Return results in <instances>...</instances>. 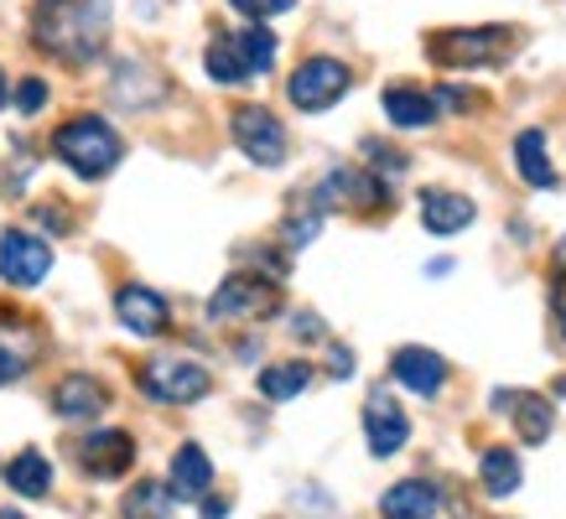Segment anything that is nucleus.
Listing matches in <instances>:
<instances>
[{
    "instance_id": "1",
    "label": "nucleus",
    "mask_w": 566,
    "mask_h": 519,
    "mask_svg": "<svg viewBox=\"0 0 566 519\" xmlns=\"http://www.w3.org/2000/svg\"><path fill=\"white\" fill-rule=\"evenodd\" d=\"M32 42L69 68H88L109 42V0H36Z\"/></svg>"
},
{
    "instance_id": "2",
    "label": "nucleus",
    "mask_w": 566,
    "mask_h": 519,
    "mask_svg": "<svg viewBox=\"0 0 566 519\" xmlns=\"http://www.w3.org/2000/svg\"><path fill=\"white\" fill-rule=\"evenodd\" d=\"M52 156H57L73 177L99 182V177H109L115 167H120L125 140L115 136V125L99 120V115H78V120L57 125V136H52Z\"/></svg>"
},
{
    "instance_id": "3",
    "label": "nucleus",
    "mask_w": 566,
    "mask_h": 519,
    "mask_svg": "<svg viewBox=\"0 0 566 519\" xmlns=\"http://www.w3.org/2000/svg\"><path fill=\"white\" fill-rule=\"evenodd\" d=\"M520 42L515 27H447L427 36V57L437 68H494Z\"/></svg>"
},
{
    "instance_id": "4",
    "label": "nucleus",
    "mask_w": 566,
    "mask_h": 519,
    "mask_svg": "<svg viewBox=\"0 0 566 519\" xmlns=\"http://www.w3.org/2000/svg\"><path fill=\"white\" fill-rule=\"evenodd\" d=\"M348 84H354L348 63H338V57H307V63L286 78V99H292L302 115H323V109H333V104L344 99Z\"/></svg>"
},
{
    "instance_id": "5",
    "label": "nucleus",
    "mask_w": 566,
    "mask_h": 519,
    "mask_svg": "<svg viewBox=\"0 0 566 519\" xmlns=\"http://www.w3.org/2000/svg\"><path fill=\"white\" fill-rule=\"evenodd\" d=\"M140 390L156 400V405H192L213 390V374L192 359H146L140 369Z\"/></svg>"
},
{
    "instance_id": "6",
    "label": "nucleus",
    "mask_w": 566,
    "mask_h": 519,
    "mask_svg": "<svg viewBox=\"0 0 566 519\" xmlns=\"http://www.w3.org/2000/svg\"><path fill=\"white\" fill-rule=\"evenodd\" d=\"M229 136H234V146H240L255 167H281V161H286V125L275 120L271 109H260V104H240V109H234Z\"/></svg>"
},
{
    "instance_id": "7",
    "label": "nucleus",
    "mask_w": 566,
    "mask_h": 519,
    "mask_svg": "<svg viewBox=\"0 0 566 519\" xmlns=\"http://www.w3.org/2000/svg\"><path fill=\"white\" fill-rule=\"evenodd\" d=\"M281 307V292L275 280L265 276H229L219 292L208 296V317L213 322H234V317H265V311Z\"/></svg>"
},
{
    "instance_id": "8",
    "label": "nucleus",
    "mask_w": 566,
    "mask_h": 519,
    "mask_svg": "<svg viewBox=\"0 0 566 519\" xmlns=\"http://www.w3.org/2000/svg\"><path fill=\"white\" fill-rule=\"evenodd\" d=\"M52 271V250L27 229H6L0 234V280L6 286H36Z\"/></svg>"
},
{
    "instance_id": "9",
    "label": "nucleus",
    "mask_w": 566,
    "mask_h": 519,
    "mask_svg": "<svg viewBox=\"0 0 566 519\" xmlns=\"http://www.w3.org/2000/svg\"><path fill=\"white\" fill-rule=\"evenodd\" d=\"M73 463L88 478H125L136 463V442L130 432H88L84 442H73Z\"/></svg>"
},
{
    "instance_id": "10",
    "label": "nucleus",
    "mask_w": 566,
    "mask_h": 519,
    "mask_svg": "<svg viewBox=\"0 0 566 519\" xmlns=\"http://www.w3.org/2000/svg\"><path fill=\"white\" fill-rule=\"evenodd\" d=\"M36 353H42V332L32 328V317L0 307V384H17L21 374H32Z\"/></svg>"
},
{
    "instance_id": "11",
    "label": "nucleus",
    "mask_w": 566,
    "mask_h": 519,
    "mask_svg": "<svg viewBox=\"0 0 566 519\" xmlns=\"http://www.w3.org/2000/svg\"><path fill=\"white\" fill-rule=\"evenodd\" d=\"M364 436H369L375 457H395V452L411 442V421L395 405L390 390H369V400H364Z\"/></svg>"
},
{
    "instance_id": "12",
    "label": "nucleus",
    "mask_w": 566,
    "mask_h": 519,
    "mask_svg": "<svg viewBox=\"0 0 566 519\" xmlns=\"http://www.w3.org/2000/svg\"><path fill=\"white\" fill-rule=\"evenodd\" d=\"M115 317H120V328H130L136 338H161V332L172 328L167 296L151 292V286H136V280L115 292Z\"/></svg>"
},
{
    "instance_id": "13",
    "label": "nucleus",
    "mask_w": 566,
    "mask_h": 519,
    "mask_svg": "<svg viewBox=\"0 0 566 519\" xmlns=\"http://www.w3.org/2000/svg\"><path fill=\"white\" fill-rule=\"evenodd\" d=\"M323 208H338V203H354L364 208V213H375V208H385L390 198H385V182L369 172H354V167H333V172L317 182V192H312Z\"/></svg>"
},
{
    "instance_id": "14",
    "label": "nucleus",
    "mask_w": 566,
    "mask_h": 519,
    "mask_svg": "<svg viewBox=\"0 0 566 519\" xmlns=\"http://www.w3.org/2000/svg\"><path fill=\"white\" fill-rule=\"evenodd\" d=\"M390 374H395L400 384H406L411 395L437 400V395H442V384H447V359H442V353H431V348L406 343V348H395Z\"/></svg>"
},
{
    "instance_id": "15",
    "label": "nucleus",
    "mask_w": 566,
    "mask_h": 519,
    "mask_svg": "<svg viewBox=\"0 0 566 519\" xmlns=\"http://www.w3.org/2000/svg\"><path fill=\"white\" fill-rule=\"evenodd\" d=\"M494 405L515 415L525 447H541L551 436V426H556V405L546 395H531V390H494Z\"/></svg>"
},
{
    "instance_id": "16",
    "label": "nucleus",
    "mask_w": 566,
    "mask_h": 519,
    "mask_svg": "<svg viewBox=\"0 0 566 519\" xmlns=\"http://www.w3.org/2000/svg\"><path fill=\"white\" fill-rule=\"evenodd\" d=\"M437 115H442V94H427L411 84L385 88V120L395 130H427V125H437Z\"/></svg>"
},
{
    "instance_id": "17",
    "label": "nucleus",
    "mask_w": 566,
    "mask_h": 519,
    "mask_svg": "<svg viewBox=\"0 0 566 519\" xmlns=\"http://www.w3.org/2000/svg\"><path fill=\"white\" fill-rule=\"evenodd\" d=\"M167 488H172V499H182V504H203L208 499V488H213V463H208V452L198 447V442L177 447L172 473H167Z\"/></svg>"
},
{
    "instance_id": "18",
    "label": "nucleus",
    "mask_w": 566,
    "mask_h": 519,
    "mask_svg": "<svg viewBox=\"0 0 566 519\" xmlns=\"http://www.w3.org/2000/svg\"><path fill=\"white\" fill-rule=\"evenodd\" d=\"M52 411L63 415V421H94V415L109 411V390L94 374H69V380L52 390Z\"/></svg>"
},
{
    "instance_id": "19",
    "label": "nucleus",
    "mask_w": 566,
    "mask_h": 519,
    "mask_svg": "<svg viewBox=\"0 0 566 519\" xmlns=\"http://www.w3.org/2000/svg\"><path fill=\"white\" fill-rule=\"evenodd\" d=\"M479 219V208H473V198H463V192H447V188H427L421 192V224L431 229V234H458V229H468Z\"/></svg>"
},
{
    "instance_id": "20",
    "label": "nucleus",
    "mask_w": 566,
    "mask_h": 519,
    "mask_svg": "<svg viewBox=\"0 0 566 519\" xmlns=\"http://www.w3.org/2000/svg\"><path fill=\"white\" fill-rule=\"evenodd\" d=\"M437 504H442V494L427 478H400L379 494V519H431Z\"/></svg>"
},
{
    "instance_id": "21",
    "label": "nucleus",
    "mask_w": 566,
    "mask_h": 519,
    "mask_svg": "<svg viewBox=\"0 0 566 519\" xmlns=\"http://www.w3.org/2000/svg\"><path fill=\"white\" fill-rule=\"evenodd\" d=\"M6 488H17L21 499H48L52 494V463L48 452L21 447L11 463H6Z\"/></svg>"
},
{
    "instance_id": "22",
    "label": "nucleus",
    "mask_w": 566,
    "mask_h": 519,
    "mask_svg": "<svg viewBox=\"0 0 566 519\" xmlns=\"http://www.w3.org/2000/svg\"><path fill=\"white\" fill-rule=\"evenodd\" d=\"M515 172L531 188H556V167L546 156V130H520L515 136Z\"/></svg>"
},
{
    "instance_id": "23",
    "label": "nucleus",
    "mask_w": 566,
    "mask_h": 519,
    "mask_svg": "<svg viewBox=\"0 0 566 519\" xmlns=\"http://www.w3.org/2000/svg\"><path fill=\"white\" fill-rule=\"evenodd\" d=\"M479 478H483V494H489V499H510L520 488V478H525V467H520V457L510 447H489L479 457Z\"/></svg>"
},
{
    "instance_id": "24",
    "label": "nucleus",
    "mask_w": 566,
    "mask_h": 519,
    "mask_svg": "<svg viewBox=\"0 0 566 519\" xmlns=\"http://www.w3.org/2000/svg\"><path fill=\"white\" fill-rule=\"evenodd\" d=\"M203 68H208V78H213V84H250V63H244V52H240V42H234V32L208 42Z\"/></svg>"
},
{
    "instance_id": "25",
    "label": "nucleus",
    "mask_w": 566,
    "mask_h": 519,
    "mask_svg": "<svg viewBox=\"0 0 566 519\" xmlns=\"http://www.w3.org/2000/svg\"><path fill=\"white\" fill-rule=\"evenodd\" d=\"M172 504H177L172 488L146 478V484H136L130 494H125L120 509H125V519H172Z\"/></svg>"
},
{
    "instance_id": "26",
    "label": "nucleus",
    "mask_w": 566,
    "mask_h": 519,
    "mask_svg": "<svg viewBox=\"0 0 566 519\" xmlns=\"http://www.w3.org/2000/svg\"><path fill=\"white\" fill-rule=\"evenodd\" d=\"M307 384H312V369H307V363H296V359L292 363H271V369L260 374V395L281 405V400H296L302 390H307Z\"/></svg>"
},
{
    "instance_id": "27",
    "label": "nucleus",
    "mask_w": 566,
    "mask_h": 519,
    "mask_svg": "<svg viewBox=\"0 0 566 519\" xmlns=\"http://www.w3.org/2000/svg\"><path fill=\"white\" fill-rule=\"evenodd\" d=\"M234 42H240L244 63H250V78H265V73L275 68V32H265V21L240 27V32H234Z\"/></svg>"
},
{
    "instance_id": "28",
    "label": "nucleus",
    "mask_w": 566,
    "mask_h": 519,
    "mask_svg": "<svg viewBox=\"0 0 566 519\" xmlns=\"http://www.w3.org/2000/svg\"><path fill=\"white\" fill-rule=\"evenodd\" d=\"M312 198V192H307ZM323 213L327 208L317 203V198H312V203H302V208H292V213H286V224H281V240L292 244V250H307L312 240H317V229H323Z\"/></svg>"
},
{
    "instance_id": "29",
    "label": "nucleus",
    "mask_w": 566,
    "mask_h": 519,
    "mask_svg": "<svg viewBox=\"0 0 566 519\" xmlns=\"http://www.w3.org/2000/svg\"><path fill=\"white\" fill-rule=\"evenodd\" d=\"M229 6H234L244 21H271V17H286L296 0H229Z\"/></svg>"
},
{
    "instance_id": "30",
    "label": "nucleus",
    "mask_w": 566,
    "mask_h": 519,
    "mask_svg": "<svg viewBox=\"0 0 566 519\" xmlns=\"http://www.w3.org/2000/svg\"><path fill=\"white\" fill-rule=\"evenodd\" d=\"M364 151H369V161H375V172H390V177H400V172H406V167H411V161H406V156H400V151H390V146H375V140H369Z\"/></svg>"
},
{
    "instance_id": "31",
    "label": "nucleus",
    "mask_w": 566,
    "mask_h": 519,
    "mask_svg": "<svg viewBox=\"0 0 566 519\" xmlns=\"http://www.w3.org/2000/svg\"><path fill=\"white\" fill-rule=\"evenodd\" d=\"M551 322H556V332H562V343H566V265L551 280Z\"/></svg>"
},
{
    "instance_id": "32",
    "label": "nucleus",
    "mask_w": 566,
    "mask_h": 519,
    "mask_svg": "<svg viewBox=\"0 0 566 519\" xmlns=\"http://www.w3.org/2000/svg\"><path fill=\"white\" fill-rule=\"evenodd\" d=\"M42 99H48V84H42V78H27V84L17 88V109H21V115H36V109H42Z\"/></svg>"
},
{
    "instance_id": "33",
    "label": "nucleus",
    "mask_w": 566,
    "mask_h": 519,
    "mask_svg": "<svg viewBox=\"0 0 566 519\" xmlns=\"http://www.w3.org/2000/svg\"><path fill=\"white\" fill-rule=\"evenodd\" d=\"M292 332H296V338H323V317H317V311H296Z\"/></svg>"
},
{
    "instance_id": "34",
    "label": "nucleus",
    "mask_w": 566,
    "mask_h": 519,
    "mask_svg": "<svg viewBox=\"0 0 566 519\" xmlns=\"http://www.w3.org/2000/svg\"><path fill=\"white\" fill-rule=\"evenodd\" d=\"M32 219L36 224H48L52 234H63V229H69V213H63V208H32Z\"/></svg>"
},
{
    "instance_id": "35",
    "label": "nucleus",
    "mask_w": 566,
    "mask_h": 519,
    "mask_svg": "<svg viewBox=\"0 0 566 519\" xmlns=\"http://www.w3.org/2000/svg\"><path fill=\"white\" fill-rule=\"evenodd\" d=\"M327 374H333V380H348V374H354V348H333V363H327Z\"/></svg>"
},
{
    "instance_id": "36",
    "label": "nucleus",
    "mask_w": 566,
    "mask_h": 519,
    "mask_svg": "<svg viewBox=\"0 0 566 519\" xmlns=\"http://www.w3.org/2000/svg\"><path fill=\"white\" fill-rule=\"evenodd\" d=\"M229 515V499H203V519H223Z\"/></svg>"
},
{
    "instance_id": "37",
    "label": "nucleus",
    "mask_w": 566,
    "mask_h": 519,
    "mask_svg": "<svg viewBox=\"0 0 566 519\" xmlns=\"http://www.w3.org/2000/svg\"><path fill=\"white\" fill-rule=\"evenodd\" d=\"M556 265H566V240H562V244H556Z\"/></svg>"
},
{
    "instance_id": "38",
    "label": "nucleus",
    "mask_w": 566,
    "mask_h": 519,
    "mask_svg": "<svg viewBox=\"0 0 566 519\" xmlns=\"http://www.w3.org/2000/svg\"><path fill=\"white\" fill-rule=\"evenodd\" d=\"M0 109H6V68H0Z\"/></svg>"
},
{
    "instance_id": "39",
    "label": "nucleus",
    "mask_w": 566,
    "mask_h": 519,
    "mask_svg": "<svg viewBox=\"0 0 566 519\" xmlns=\"http://www.w3.org/2000/svg\"><path fill=\"white\" fill-rule=\"evenodd\" d=\"M0 519H27V515H17V509H0Z\"/></svg>"
}]
</instances>
